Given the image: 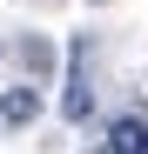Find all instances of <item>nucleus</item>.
<instances>
[{
    "mask_svg": "<svg viewBox=\"0 0 148 154\" xmlns=\"http://www.w3.org/2000/svg\"><path fill=\"white\" fill-rule=\"evenodd\" d=\"M0 60H7V40H0Z\"/></svg>",
    "mask_w": 148,
    "mask_h": 154,
    "instance_id": "4",
    "label": "nucleus"
},
{
    "mask_svg": "<svg viewBox=\"0 0 148 154\" xmlns=\"http://www.w3.org/2000/svg\"><path fill=\"white\" fill-rule=\"evenodd\" d=\"M94 154H108V147H94Z\"/></svg>",
    "mask_w": 148,
    "mask_h": 154,
    "instance_id": "5",
    "label": "nucleus"
},
{
    "mask_svg": "<svg viewBox=\"0 0 148 154\" xmlns=\"http://www.w3.org/2000/svg\"><path fill=\"white\" fill-rule=\"evenodd\" d=\"M34 114H40V81H20V87L0 94V121L7 127H34Z\"/></svg>",
    "mask_w": 148,
    "mask_h": 154,
    "instance_id": "2",
    "label": "nucleus"
},
{
    "mask_svg": "<svg viewBox=\"0 0 148 154\" xmlns=\"http://www.w3.org/2000/svg\"><path fill=\"white\" fill-rule=\"evenodd\" d=\"M108 154H148V114H114L108 134H101Z\"/></svg>",
    "mask_w": 148,
    "mask_h": 154,
    "instance_id": "1",
    "label": "nucleus"
},
{
    "mask_svg": "<svg viewBox=\"0 0 148 154\" xmlns=\"http://www.w3.org/2000/svg\"><path fill=\"white\" fill-rule=\"evenodd\" d=\"M20 60H27L34 81H47V74H54V40H47V34H27V40H20Z\"/></svg>",
    "mask_w": 148,
    "mask_h": 154,
    "instance_id": "3",
    "label": "nucleus"
},
{
    "mask_svg": "<svg viewBox=\"0 0 148 154\" xmlns=\"http://www.w3.org/2000/svg\"><path fill=\"white\" fill-rule=\"evenodd\" d=\"M0 127H7V121H0Z\"/></svg>",
    "mask_w": 148,
    "mask_h": 154,
    "instance_id": "6",
    "label": "nucleus"
}]
</instances>
